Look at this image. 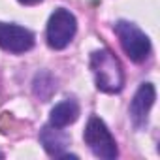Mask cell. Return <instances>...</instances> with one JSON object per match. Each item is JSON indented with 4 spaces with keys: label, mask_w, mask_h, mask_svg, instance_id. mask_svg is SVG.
Here are the masks:
<instances>
[{
    "label": "cell",
    "mask_w": 160,
    "mask_h": 160,
    "mask_svg": "<svg viewBox=\"0 0 160 160\" xmlns=\"http://www.w3.org/2000/svg\"><path fill=\"white\" fill-rule=\"evenodd\" d=\"M154 98H156V92H154V87L151 83H143L136 91L134 100L130 104V119L138 128L147 122L149 111H151V108L154 104Z\"/></svg>",
    "instance_id": "cell-6"
},
{
    "label": "cell",
    "mask_w": 160,
    "mask_h": 160,
    "mask_svg": "<svg viewBox=\"0 0 160 160\" xmlns=\"http://www.w3.org/2000/svg\"><path fill=\"white\" fill-rule=\"evenodd\" d=\"M57 91V81L49 75V73H40L36 75L34 79V94L40 98V100H49L51 94Z\"/></svg>",
    "instance_id": "cell-9"
},
{
    "label": "cell",
    "mask_w": 160,
    "mask_h": 160,
    "mask_svg": "<svg viewBox=\"0 0 160 160\" xmlns=\"http://www.w3.org/2000/svg\"><path fill=\"white\" fill-rule=\"evenodd\" d=\"M85 143L89 145V149L92 151L94 156L98 158H106V160H113L119 151H117V143L115 138L111 136V132L108 130L106 122L98 117H91L83 134Z\"/></svg>",
    "instance_id": "cell-2"
},
{
    "label": "cell",
    "mask_w": 160,
    "mask_h": 160,
    "mask_svg": "<svg viewBox=\"0 0 160 160\" xmlns=\"http://www.w3.org/2000/svg\"><path fill=\"white\" fill-rule=\"evenodd\" d=\"M77 21L75 15L64 8L55 10L47 23V43L53 49H64L75 36Z\"/></svg>",
    "instance_id": "cell-4"
},
{
    "label": "cell",
    "mask_w": 160,
    "mask_h": 160,
    "mask_svg": "<svg viewBox=\"0 0 160 160\" xmlns=\"http://www.w3.org/2000/svg\"><path fill=\"white\" fill-rule=\"evenodd\" d=\"M0 47L10 53H27L34 47V34L19 25L0 23Z\"/></svg>",
    "instance_id": "cell-5"
},
{
    "label": "cell",
    "mask_w": 160,
    "mask_h": 160,
    "mask_svg": "<svg viewBox=\"0 0 160 160\" xmlns=\"http://www.w3.org/2000/svg\"><path fill=\"white\" fill-rule=\"evenodd\" d=\"M21 4H27V6H34V4H38V2H42V0H19Z\"/></svg>",
    "instance_id": "cell-10"
},
{
    "label": "cell",
    "mask_w": 160,
    "mask_h": 160,
    "mask_svg": "<svg viewBox=\"0 0 160 160\" xmlns=\"http://www.w3.org/2000/svg\"><path fill=\"white\" fill-rule=\"evenodd\" d=\"M77 117H79V106H77L73 100H64V102L57 104V106L51 109L49 122H51L53 126L66 128L68 124L75 122Z\"/></svg>",
    "instance_id": "cell-8"
},
{
    "label": "cell",
    "mask_w": 160,
    "mask_h": 160,
    "mask_svg": "<svg viewBox=\"0 0 160 160\" xmlns=\"http://www.w3.org/2000/svg\"><path fill=\"white\" fill-rule=\"evenodd\" d=\"M91 70L94 73L96 87L102 92L115 94L124 85V73L119 58L109 49H98L91 55Z\"/></svg>",
    "instance_id": "cell-1"
},
{
    "label": "cell",
    "mask_w": 160,
    "mask_h": 160,
    "mask_svg": "<svg viewBox=\"0 0 160 160\" xmlns=\"http://www.w3.org/2000/svg\"><path fill=\"white\" fill-rule=\"evenodd\" d=\"M0 158H2V152H0Z\"/></svg>",
    "instance_id": "cell-11"
},
{
    "label": "cell",
    "mask_w": 160,
    "mask_h": 160,
    "mask_svg": "<svg viewBox=\"0 0 160 160\" xmlns=\"http://www.w3.org/2000/svg\"><path fill=\"white\" fill-rule=\"evenodd\" d=\"M115 32L119 36V42H121L122 51L128 55L130 60L143 62L149 57V53H151V42L145 36V32H141L134 23L119 21L115 25Z\"/></svg>",
    "instance_id": "cell-3"
},
{
    "label": "cell",
    "mask_w": 160,
    "mask_h": 160,
    "mask_svg": "<svg viewBox=\"0 0 160 160\" xmlns=\"http://www.w3.org/2000/svg\"><path fill=\"white\" fill-rule=\"evenodd\" d=\"M40 141L43 145V149L47 151L49 156H55V158H62L66 152V147L70 143V138L64 134L62 128L58 126H45L42 132H40Z\"/></svg>",
    "instance_id": "cell-7"
}]
</instances>
